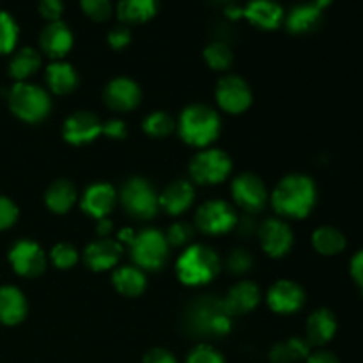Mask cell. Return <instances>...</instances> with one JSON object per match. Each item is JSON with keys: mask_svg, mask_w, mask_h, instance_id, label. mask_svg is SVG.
I'll list each match as a JSON object with an SVG mask.
<instances>
[{"mask_svg": "<svg viewBox=\"0 0 363 363\" xmlns=\"http://www.w3.org/2000/svg\"><path fill=\"white\" fill-rule=\"evenodd\" d=\"M261 301V291L254 282H240L229 291L223 300L230 315H241L254 311Z\"/></svg>", "mask_w": 363, "mask_h": 363, "instance_id": "obj_23", "label": "cell"}, {"mask_svg": "<svg viewBox=\"0 0 363 363\" xmlns=\"http://www.w3.org/2000/svg\"><path fill=\"white\" fill-rule=\"evenodd\" d=\"M243 18L255 27L275 30L277 27H280L286 14L277 0H250L243 7Z\"/></svg>", "mask_w": 363, "mask_h": 363, "instance_id": "obj_16", "label": "cell"}, {"mask_svg": "<svg viewBox=\"0 0 363 363\" xmlns=\"http://www.w3.org/2000/svg\"><path fill=\"white\" fill-rule=\"evenodd\" d=\"M252 264H254V259L247 250H234L227 259V266L233 273H247Z\"/></svg>", "mask_w": 363, "mask_h": 363, "instance_id": "obj_41", "label": "cell"}, {"mask_svg": "<svg viewBox=\"0 0 363 363\" xmlns=\"http://www.w3.org/2000/svg\"><path fill=\"white\" fill-rule=\"evenodd\" d=\"M41 66V55L35 48L25 46L20 52L14 53L9 62V74L18 82H23L25 78L32 77Z\"/></svg>", "mask_w": 363, "mask_h": 363, "instance_id": "obj_31", "label": "cell"}, {"mask_svg": "<svg viewBox=\"0 0 363 363\" xmlns=\"http://www.w3.org/2000/svg\"><path fill=\"white\" fill-rule=\"evenodd\" d=\"M106 39H108V45L112 46L113 50H123L130 45L131 32H130V28L124 27V25H121V27L112 28V30L108 32V38Z\"/></svg>", "mask_w": 363, "mask_h": 363, "instance_id": "obj_43", "label": "cell"}, {"mask_svg": "<svg viewBox=\"0 0 363 363\" xmlns=\"http://www.w3.org/2000/svg\"><path fill=\"white\" fill-rule=\"evenodd\" d=\"M62 13H64L62 0H39V14H41L48 23H52V21H60Z\"/></svg>", "mask_w": 363, "mask_h": 363, "instance_id": "obj_42", "label": "cell"}, {"mask_svg": "<svg viewBox=\"0 0 363 363\" xmlns=\"http://www.w3.org/2000/svg\"><path fill=\"white\" fill-rule=\"evenodd\" d=\"M50 257H52V262L59 269H69L78 262V252L77 248L71 247V245L59 243L52 248Z\"/></svg>", "mask_w": 363, "mask_h": 363, "instance_id": "obj_37", "label": "cell"}, {"mask_svg": "<svg viewBox=\"0 0 363 363\" xmlns=\"http://www.w3.org/2000/svg\"><path fill=\"white\" fill-rule=\"evenodd\" d=\"M312 245L321 255H337L346 248V236L335 227H319L312 234Z\"/></svg>", "mask_w": 363, "mask_h": 363, "instance_id": "obj_32", "label": "cell"}, {"mask_svg": "<svg viewBox=\"0 0 363 363\" xmlns=\"http://www.w3.org/2000/svg\"><path fill=\"white\" fill-rule=\"evenodd\" d=\"M165 238L167 243L172 245V247H184V245L190 243V240L194 238V227L186 222L172 223Z\"/></svg>", "mask_w": 363, "mask_h": 363, "instance_id": "obj_38", "label": "cell"}, {"mask_svg": "<svg viewBox=\"0 0 363 363\" xmlns=\"http://www.w3.org/2000/svg\"><path fill=\"white\" fill-rule=\"evenodd\" d=\"M186 326L199 337L220 339L233 328V315L227 311L223 300L215 296H202L188 307Z\"/></svg>", "mask_w": 363, "mask_h": 363, "instance_id": "obj_2", "label": "cell"}, {"mask_svg": "<svg viewBox=\"0 0 363 363\" xmlns=\"http://www.w3.org/2000/svg\"><path fill=\"white\" fill-rule=\"evenodd\" d=\"M176 272L186 286H204L218 275L220 257L206 245H191L177 261Z\"/></svg>", "mask_w": 363, "mask_h": 363, "instance_id": "obj_3", "label": "cell"}, {"mask_svg": "<svg viewBox=\"0 0 363 363\" xmlns=\"http://www.w3.org/2000/svg\"><path fill=\"white\" fill-rule=\"evenodd\" d=\"M233 197L247 213H259L268 202V190L257 176L241 174L233 183Z\"/></svg>", "mask_w": 363, "mask_h": 363, "instance_id": "obj_12", "label": "cell"}, {"mask_svg": "<svg viewBox=\"0 0 363 363\" xmlns=\"http://www.w3.org/2000/svg\"><path fill=\"white\" fill-rule=\"evenodd\" d=\"M103 133H105L106 137L113 138V140H121V138L126 137L128 133L126 124L119 119L106 121V123H103Z\"/></svg>", "mask_w": 363, "mask_h": 363, "instance_id": "obj_44", "label": "cell"}, {"mask_svg": "<svg viewBox=\"0 0 363 363\" xmlns=\"http://www.w3.org/2000/svg\"><path fill=\"white\" fill-rule=\"evenodd\" d=\"M174 128H176V124H174L172 117L165 112H155L144 121V131L149 137H167V135L172 133Z\"/></svg>", "mask_w": 363, "mask_h": 363, "instance_id": "obj_35", "label": "cell"}, {"mask_svg": "<svg viewBox=\"0 0 363 363\" xmlns=\"http://www.w3.org/2000/svg\"><path fill=\"white\" fill-rule=\"evenodd\" d=\"M64 138L73 145L91 144L103 133V123L89 112H77L64 123Z\"/></svg>", "mask_w": 363, "mask_h": 363, "instance_id": "obj_14", "label": "cell"}, {"mask_svg": "<svg viewBox=\"0 0 363 363\" xmlns=\"http://www.w3.org/2000/svg\"><path fill=\"white\" fill-rule=\"evenodd\" d=\"M307 363H339V360L335 354L328 353V351H318L307 358Z\"/></svg>", "mask_w": 363, "mask_h": 363, "instance_id": "obj_47", "label": "cell"}, {"mask_svg": "<svg viewBox=\"0 0 363 363\" xmlns=\"http://www.w3.org/2000/svg\"><path fill=\"white\" fill-rule=\"evenodd\" d=\"M18 220V208L11 199L0 195V230L13 227Z\"/></svg>", "mask_w": 363, "mask_h": 363, "instance_id": "obj_40", "label": "cell"}, {"mask_svg": "<svg viewBox=\"0 0 363 363\" xmlns=\"http://www.w3.org/2000/svg\"><path fill=\"white\" fill-rule=\"evenodd\" d=\"M80 7L85 16L91 18L92 21H98V23L110 20L113 13L112 0H80Z\"/></svg>", "mask_w": 363, "mask_h": 363, "instance_id": "obj_36", "label": "cell"}, {"mask_svg": "<svg viewBox=\"0 0 363 363\" xmlns=\"http://www.w3.org/2000/svg\"><path fill=\"white\" fill-rule=\"evenodd\" d=\"M46 82L55 94H67L78 85V74L67 62H52L46 67Z\"/></svg>", "mask_w": 363, "mask_h": 363, "instance_id": "obj_29", "label": "cell"}, {"mask_svg": "<svg viewBox=\"0 0 363 363\" xmlns=\"http://www.w3.org/2000/svg\"><path fill=\"white\" fill-rule=\"evenodd\" d=\"M158 7V0H119L116 13L124 25H138L155 18Z\"/></svg>", "mask_w": 363, "mask_h": 363, "instance_id": "obj_26", "label": "cell"}, {"mask_svg": "<svg viewBox=\"0 0 363 363\" xmlns=\"http://www.w3.org/2000/svg\"><path fill=\"white\" fill-rule=\"evenodd\" d=\"M20 28L16 20L6 11H0V55H7L16 48Z\"/></svg>", "mask_w": 363, "mask_h": 363, "instance_id": "obj_33", "label": "cell"}, {"mask_svg": "<svg viewBox=\"0 0 363 363\" xmlns=\"http://www.w3.org/2000/svg\"><path fill=\"white\" fill-rule=\"evenodd\" d=\"M311 357V344L300 337H293L289 340L279 342L269 353L273 363H294Z\"/></svg>", "mask_w": 363, "mask_h": 363, "instance_id": "obj_30", "label": "cell"}, {"mask_svg": "<svg viewBox=\"0 0 363 363\" xmlns=\"http://www.w3.org/2000/svg\"><path fill=\"white\" fill-rule=\"evenodd\" d=\"M195 190L190 181H174L160 195V208L169 215H181L194 204Z\"/></svg>", "mask_w": 363, "mask_h": 363, "instance_id": "obj_21", "label": "cell"}, {"mask_svg": "<svg viewBox=\"0 0 363 363\" xmlns=\"http://www.w3.org/2000/svg\"><path fill=\"white\" fill-rule=\"evenodd\" d=\"M257 234L262 250L272 255V257H284L294 243L293 230L282 220H266L264 223H261Z\"/></svg>", "mask_w": 363, "mask_h": 363, "instance_id": "obj_13", "label": "cell"}, {"mask_svg": "<svg viewBox=\"0 0 363 363\" xmlns=\"http://www.w3.org/2000/svg\"><path fill=\"white\" fill-rule=\"evenodd\" d=\"M96 230H98L99 236L106 238L110 233H112V222H110L108 218L98 220V227H96Z\"/></svg>", "mask_w": 363, "mask_h": 363, "instance_id": "obj_48", "label": "cell"}, {"mask_svg": "<svg viewBox=\"0 0 363 363\" xmlns=\"http://www.w3.org/2000/svg\"><path fill=\"white\" fill-rule=\"evenodd\" d=\"M39 46L52 59H62L73 48V32L62 21H52L39 34Z\"/></svg>", "mask_w": 363, "mask_h": 363, "instance_id": "obj_17", "label": "cell"}, {"mask_svg": "<svg viewBox=\"0 0 363 363\" xmlns=\"http://www.w3.org/2000/svg\"><path fill=\"white\" fill-rule=\"evenodd\" d=\"M186 363H225V360L215 347L208 346V344H201V346L191 351Z\"/></svg>", "mask_w": 363, "mask_h": 363, "instance_id": "obj_39", "label": "cell"}, {"mask_svg": "<svg viewBox=\"0 0 363 363\" xmlns=\"http://www.w3.org/2000/svg\"><path fill=\"white\" fill-rule=\"evenodd\" d=\"M312 2H314V4H315V6H318V7H319V9H321V11H325V9H326V7H328V6H330V4H332V2H333V0H312Z\"/></svg>", "mask_w": 363, "mask_h": 363, "instance_id": "obj_49", "label": "cell"}, {"mask_svg": "<svg viewBox=\"0 0 363 363\" xmlns=\"http://www.w3.org/2000/svg\"><path fill=\"white\" fill-rule=\"evenodd\" d=\"M318 199L314 181L303 174H291L277 184L272 195V204L280 216L305 218L311 215Z\"/></svg>", "mask_w": 363, "mask_h": 363, "instance_id": "obj_1", "label": "cell"}, {"mask_svg": "<svg viewBox=\"0 0 363 363\" xmlns=\"http://www.w3.org/2000/svg\"><path fill=\"white\" fill-rule=\"evenodd\" d=\"M215 2H218V4H225V6H229L230 0H215Z\"/></svg>", "mask_w": 363, "mask_h": 363, "instance_id": "obj_50", "label": "cell"}, {"mask_svg": "<svg viewBox=\"0 0 363 363\" xmlns=\"http://www.w3.org/2000/svg\"><path fill=\"white\" fill-rule=\"evenodd\" d=\"M45 201L50 211L57 213V215H64L77 202V188L73 186L71 181L59 179L48 188V191L45 195Z\"/></svg>", "mask_w": 363, "mask_h": 363, "instance_id": "obj_27", "label": "cell"}, {"mask_svg": "<svg viewBox=\"0 0 363 363\" xmlns=\"http://www.w3.org/2000/svg\"><path fill=\"white\" fill-rule=\"evenodd\" d=\"M337 332V319L328 308L312 312L307 321V342L311 346H325Z\"/></svg>", "mask_w": 363, "mask_h": 363, "instance_id": "obj_24", "label": "cell"}, {"mask_svg": "<svg viewBox=\"0 0 363 363\" xmlns=\"http://www.w3.org/2000/svg\"><path fill=\"white\" fill-rule=\"evenodd\" d=\"M123 248L117 241L103 238V240L92 241L85 248V262L94 272H106L110 268H116L117 262L121 261Z\"/></svg>", "mask_w": 363, "mask_h": 363, "instance_id": "obj_20", "label": "cell"}, {"mask_svg": "<svg viewBox=\"0 0 363 363\" xmlns=\"http://www.w3.org/2000/svg\"><path fill=\"white\" fill-rule=\"evenodd\" d=\"M233 169V162L229 156L220 149H208L202 151L191 160L190 174L191 179L199 184H216L222 183Z\"/></svg>", "mask_w": 363, "mask_h": 363, "instance_id": "obj_8", "label": "cell"}, {"mask_svg": "<svg viewBox=\"0 0 363 363\" xmlns=\"http://www.w3.org/2000/svg\"><path fill=\"white\" fill-rule=\"evenodd\" d=\"M27 315V300L23 293L16 287H0V323L14 326L21 323Z\"/></svg>", "mask_w": 363, "mask_h": 363, "instance_id": "obj_25", "label": "cell"}, {"mask_svg": "<svg viewBox=\"0 0 363 363\" xmlns=\"http://www.w3.org/2000/svg\"><path fill=\"white\" fill-rule=\"evenodd\" d=\"M116 201L117 194L110 184L96 183L85 190L84 199H82V209L92 218L101 220L112 213Z\"/></svg>", "mask_w": 363, "mask_h": 363, "instance_id": "obj_19", "label": "cell"}, {"mask_svg": "<svg viewBox=\"0 0 363 363\" xmlns=\"http://www.w3.org/2000/svg\"><path fill=\"white\" fill-rule=\"evenodd\" d=\"M144 363H177V360L170 351L162 350V347H155V350L145 353Z\"/></svg>", "mask_w": 363, "mask_h": 363, "instance_id": "obj_45", "label": "cell"}, {"mask_svg": "<svg viewBox=\"0 0 363 363\" xmlns=\"http://www.w3.org/2000/svg\"><path fill=\"white\" fill-rule=\"evenodd\" d=\"M105 103L113 110L128 112L140 103V89L130 78H116L105 89Z\"/></svg>", "mask_w": 363, "mask_h": 363, "instance_id": "obj_18", "label": "cell"}, {"mask_svg": "<svg viewBox=\"0 0 363 363\" xmlns=\"http://www.w3.org/2000/svg\"><path fill=\"white\" fill-rule=\"evenodd\" d=\"M204 59L213 69L223 71L233 64V50L223 41H215L206 46Z\"/></svg>", "mask_w": 363, "mask_h": 363, "instance_id": "obj_34", "label": "cell"}, {"mask_svg": "<svg viewBox=\"0 0 363 363\" xmlns=\"http://www.w3.org/2000/svg\"><path fill=\"white\" fill-rule=\"evenodd\" d=\"M195 223L199 230L204 234H223L229 233L236 227L238 215L227 202L223 201H209L199 208L195 215Z\"/></svg>", "mask_w": 363, "mask_h": 363, "instance_id": "obj_9", "label": "cell"}, {"mask_svg": "<svg viewBox=\"0 0 363 363\" xmlns=\"http://www.w3.org/2000/svg\"><path fill=\"white\" fill-rule=\"evenodd\" d=\"M179 135L186 144L206 147L220 135V117L206 105H191L181 113Z\"/></svg>", "mask_w": 363, "mask_h": 363, "instance_id": "obj_4", "label": "cell"}, {"mask_svg": "<svg viewBox=\"0 0 363 363\" xmlns=\"http://www.w3.org/2000/svg\"><path fill=\"white\" fill-rule=\"evenodd\" d=\"M112 282L124 296H140L145 289V275L138 266H121L113 272Z\"/></svg>", "mask_w": 363, "mask_h": 363, "instance_id": "obj_28", "label": "cell"}, {"mask_svg": "<svg viewBox=\"0 0 363 363\" xmlns=\"http://www.w3.org/2000/svg\"><path fill=\"white\" fill-rule=\"evenodd\" d=\"M11 112L25 123H41L52 108L50 96L38 85L18 82L9 91Z\"/></svg>", "mask_w": 363, "mask_h": 363, "instance_id": "obj_5", "label": "cell"}, {"mask_svg": "<svg viewBox=\"0 0 363 363\" xmlns=\"http://www.w3.org/2000/svg\"><path fill=\"white\" fill-rule=\"evenodd\" d=\"M9 262L14 272L21 277H38L46 268V255L38 243L30 240H21L9 250Z\"/></svg>", "mask_w": 363, "mask_h": 363, "instance_id": "obj_10", "label": "cell"}, {"mask_svg": "<svg viewBox=\"0 0 363 363\" xmlns=\"http://www.w3.org/2000/svg\"><path fill=\"white\" fill-rule=\"evenodd\" d=\"M287 30L293 34H307L315 30L323 21V11L314 2L298 4L284 18Z\"/></svg>", "mask_w": 363, "mask_h": 363, "instance_id": "obj_22", "label": "cell"}, {"mask_svg": "<svg viewBox=\"0 0 363 363\" xmlns=\"http://www.w3.org/2000/svg\"><path fill=\"white\" fill-rule=\"evenodd\" d=\"M351 277H353L354 284L363 291V250L357 252L354 257L351 259Z\"/></svg>", "mask_w": 363, "mask_h": 363, "instance_id": "obj_46", "label": "cell"}, {"mask_svg": "<svg viewBox=\"0 0 363 363\" xmlns=\"http://www.w3.org/2000/svg\"><path fill=\"white\" fill-rule=\"evenodd\" d=\"M121 204L128 215L138 220H151L158 213L160 195L156 194L151 183L142 177H131L121 190Z\"/></svg>", "mask_w": 363, "mask_h": 363, "instance_id": "obj_6", "label": "cell"}, {"mask_svg": "<svg viewBox=\"0 0 363 363\" xmlns=\"http://www.w3.org/2000/svg\"><path fill=\"white\" fill-rule=\"evenodd\" d=\"M268 305L277 314H294L305 305V291L293 280H279L269 289Z\"/></svg>", "mask_w": 363, "mask_h": 363, "instance_id": "obj_15", "label": "cell"}, {"mask_svg": "<svg viewBox=\"0 0 363 363\" xmlns=\"http://www.w3.org/2000/svg\"><path fill=\"white\" fill-rule=\"evenodd\" d=\"M216 99L225 112L241 113L252 105V91L243 78L229 74L218 82Z\"/></svg>", "mask_w": 363, "mask_h": 363, "instance_id": "obj_11", "label": "cell"}, {"mask_svg": "<svg viewBox=\"0 0 363 363\" xmlns=\"http://www.w3.org/2000/svg\"><path fill=\"white\" fill-rule=\"evenodd\" d=\"M131 257L137 266L145 269H160L169 255V243L167 238L156 229H145L135 234L130 243Z\"/></svg>", "mask_w": 363, "mask_h": 363, "instance_id": "obj_7", "label": "cell"}]
</instances>
